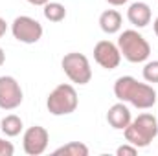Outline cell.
Instances as JSON below:
<instances>
[{
    "mask_svg": "<svg viewBox=\"0 0 158 156\" xmlns=\"http://www.w3.org/2000/svg\"><path fill=\"white\" fill-rule=\"evenodd\" d=\"M6 30H7V24H6V20L0 17V39L4 37V33H6Z\"/></svg>",
    "mask_w": 158,
    "mask_h": 156,
    "instance_id": "obj_19",
    "label": "cell"
},
{
    "mask_svg": "<svg viewBox=\"0 0 158 156\" xmlns=\"http://www.w3.org/2000/svg\"><path fill=\"white\" fill-rule=\"evenodd\" d=\"M119 53L129 63H143L151 55V46L143 35H140L134 30H125L118 39Z\"/></svg>",
    "mask_w": 158,
    "mask_h": 156,
    "instance_id": "obj_3",
    "label": "cell"
},
{
    "mask_svg": "<svg viewBox=\"0 0 158 156\" xmlns=\"http://www.w3.org/2000/svg\"><path fill=\"white\" fill-rule=\"evenodd\" d=\"M127 18L136 28H145L151 22V7L145 2H134L127 9Z\"/></svg>",
    "mask_w": 158,
    "mask_h": 156,
    "instance_id": "obj_10",
    "label": "cell"
},
{
    "mask_svg": "<svg viewBox=\"0 0 158 156\" xmlns=\"http://www.w3.org/2000/svg\"><path fill=\"white\" fill-rule=\"evenodd\" d=\"M42 11H44V17L50 22H61L66 17V9L59 2H48V4H44V9Z\"/></svg>",
    "mask_w": 158,
    "mask_h": 156,
    "instance_id": "obj_14",
    "label": "cell"
},
{
    "mask_svg": "<svg viewBox=\"0 0 158 156\" xmlns=\"http://www.w3.org/2000/svg\"><path fill=\"white\" fill-rule=\"evenodd\" d=\"M61 66H63V72L68 76V79L76 84H86L92 79L90 63L83 53H77V51L66 53L61 61Z\"/></svg>",
    "mask_w": 158,
    "mask_h": 156,
    "instance_id": "obj_5",
    "label": "cell"
},
{
    "mask_svg": "<svg viewBox=\"0 0 158 156\" xmlns=\"http://www.w3.org/2000/svg\"><path fill=\"white\" fill-rule=\"evenodd\" d=\"M136 153H138V147L131 145L129 142H127L125 145H121V147H118V151H116V154H118V156H134Z\"/></svg>",
    "mask_w": 158,
    "mask_h": 156,
    "instance_id": "obj_17",
    "label": "cell"
},
{
    "mask_svg": "<svg viewBox=\"0 0 158 156\" xmlns=\"http://www.w3.org/2000/svg\"><path fill=\"white\" fill-rule=\"evenodd\" d=\"M4 61H6V53H4V50L0 48V66L4 64Z\"/></svg>",
    "mask_w": 158,
    "mask_h": 156,
    "instance_id": "obj_22",
    "label": "cell"
},
{
    "mask_svg": "<svg viewBox=\"0 0 158 156\" xmlns=\"http://www.w3.org/2000/svg\"><path fill=\"white\" fill-rule=\"evenodd\" d=\"M55 154H64V156H88V147L79 142H70L59 149H55Z\"/></svg>",
    "mask_w": 158,
    "mask_h": 156,
    "instance_id": "obj_15",
    "label": "cell"
},
{
    "mask_svg": "<svg viewBox=\"0 0 158 156\" xmlns=\"http://www.w3.org/2000/svg\"><path fill=\"white\" fill-rule=\"evenodd\" d=\"M22 88L19 81L11 76H0V109L13 110L22 103Z\"/></svg>",
    "mask_w": 158,
    "mask_h": 156,
    "instance_id": "obj_7",
    "label": "cell"
},
{
    "mask_svg": "<svg viewBox=\"0 0 158 156\" xmlns=\"http://www.w3.org/2000/svg\"><path fill=\"white\" fill-rule=\"evenodd\" d=\"M114 96L121 103H131L132 107L142 109V110H147L155 107L156 103V90L151 84L140 83L138 79L131 77V76H123V77L116 79Z\"/></svg>",
    "mask_w": 158,
    "mask_h": 156,
    "instance_id": "obj_1",
    "label": "cell"
},
{
    "mask_svg": "<svg viewBox=\"0 0 158 156\" xmlns=\"http://www.w3.org/2000/svg\"><path fill=\"white\" fill-rule=\"evenodd\" d=\"M77 103L79 99L76 88L72 84H59L50 92L46 99V109L53 116H66L77 109Z\"/></svg>",
    "mask_w": 158,
    "mask_h": 156,
    "instance_id": "obj_4",
    "label": "cell"
},
{
    "mask_svg": "<svg viewBox=\"0 0 158 156\" xmlns=\"http://www.w3.org/2000/svg\"><path fill=\"white\" fill-rule=\"evenodd\" d=\"M107 121L112 129L116 130H123L129 123H131V110L123 105V103H116L109 109L107 112Z\"/></svg>",
    "mask_w": 158,
    "mask_h": 156,
    "instance_id": "obj_11",
    "label": "cell"
},
{
    "mask_svg": "<svg viewBox=\"0 0 158 156\" xmlns=\"http://www.w3.org/2000/svg\"><path fill=\"white\" fill-rule=\"evenodd\" d=\"M155 33H156V35H158V18H156V20H155Z\"/></svg>",
    "mask_w": 158,
    "mask_h": 156,
    "instance_id": "obj_23",
    "label": "cell"
},
{
    "mask_svg": "<svg viewBox=\"0 0 158 156\" xmlns=\"http://www.w3.org/2000/svg\"><path fill=\"white\" fill-rule=\"evenodd\" d=\"M26 2H30V4H33V6H44V4H48L50 0H26Z\"/></svg>",
    "mask_w": 158,
    "mask_h": 156,
    "instance_id": "obj_21",
    "label": "cell"
},
{
    "mask_svg": "<svg viewBox=\"0 0 158 156\" xmlns=\"http://www.w3.org/2000/svg\"><path fill=\"white\" fill-rule=\"evenodd\" d=\"M94 59H96V63L101 68L114 70V68H118L119 63H121V53H119V48L114 42H110V40H99L94 46Z\"/></svg>",
    "mask_w": 158,
    "mask_h": 156,
    "instance_id": "obj_9",
    "label": "cell"
},
{
    "mask_svg": "<svg viewBox=\"0 0 158 156\" xmlns=\"http://www.w3.org/2000/svg\"><path fill=\"white\" fill-rule=\"evenodd\" d=\"M48 142H50V134L44 127L35 125V127H30L26 132H24V138H22V147H24V153L30 156H39L46 151L48 147Z\"/></svg>",
    "mask_w": 158,
    "mask_h": 156,
    "instance_id": "obj_8",
    "label": "cell"
},
{
    "mask_svg": "<svg viewBox=\"0 0 158 156\" xmlns=\"http://www.w3.org/2000/svg\"><path fill=\"white\" fill-rule=\"evenodd\" d=\"M123 132L125 140L131 145L143 149L158 136V121L153 114H140L136 119H131V123L123 129Z\"/></svg>",
    "mask_w": 158,
    "mask_h": 156,
    "instance_id": "obj_2",
    "label": "cell"
},
{
    "mask_svg": "<svg viewBox=\"0 0 158 156\" xmlns=\"http://www.w3.org/2000/svg\"><path fill=\"white\" fill-rule=\"evenodd\" d=\"M143 79L147 83H158V61H149L143 66Z\"/></svg>",
    "mask_w": 158,
    "mask_h": 156,
    "instance_id": "obj_16",
    "label": "cell"
},
{
    "mask_svg": "<svg viewBox=\"0 0 158 156\" xmlns=\"http://www.w3.org/2000/svg\"><path fill=\"white\" fill-rule=\"evenodd\" d=\"M99 28L109 33V35H114L121 30V15H119L116 9H107L99 15Z\"/></svg>",
    "mask_w": 158,
    "mask_h": 156,
    "instance_id": "obj_12",
    "label": "cell"
},
{
    "mask_svg": "<svg viewBox=\"0 0 158 156\" xmlns=\"http://www.w3.org/2000/svg\"><path fill=\"white\" fill-rule=\"evenodd\" d=\"M11 33H13V37L19 40V42L35 44L42 37V26H40V22H37L35 18L22 15V17H17L13 20Z\"/></svg>",
    "mask_w": 158,
    "mask_h": 156,
    "instance_id": "obj_6",
    "label": "cell"
},
{
    "mask_svg": "<svg viewBox=\"0 0 158 156\" xmlns=\"http://www.w3.org/2000/svg\"><path fill=\"white\" fill-rule=\"evenodd\" d=\"M22 119L19 116H15V114H9V116H6L2 121H0V129H2V132L6 134V136H9V138H15V136H19L20 132H22Z\"/></svg>",
    "mask_w": 158,
    "mask_h": 156,
    "instance_id": "obj_13",
    "label": "cell"
},
{
    "mask_svg": "<svg viewBox=\"0 0 158 156\" xmlns=\"http://www.w3.org/2000/svg\"><path fill=\"white\" fill-rule=\"evenodd\" d=\"M13 153H15L13 143H11V142H6V140L0 138V156H13Z\"/></svg>",
    "mask_w": 158,
    "mask_h": 156,
    "instance_id": "obj_18",
    "label": "cell"
},
{
    "mask_svg": "<svg viewBox=\"0 0 158 156\" xmlns=\"http://www.w3.org/2000/svg\"><path fill=\"white\" fill-rule=\"evenodd\" d=\"M110 6H123V4H127L129 0H107Z\"/></svg>",
    "mask_w": 158,
    "mask_h": 156,
    "instance_id": "obj_20",
    "label": "cell"
}]
</instances>
